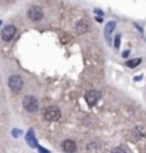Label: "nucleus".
Segmentation results:
<instances>
[{
  "instance_id": "obj_1",
  "label": "nucleus",
  "mask_w": 146,
  "mask_h": 153,
  "mask_svg": "<svg viewBox=\"0 0 146 153\" xmlns=\"http://www.w3.org/2000/svg\"><path fill=\"white\" fill-rule=\"evenodd\" d=\"M44 118L45 120H48V122H55V120H58L61 118V112L57 106H47L43 112Z\"/></svg>"
},
{
  "instance_id": "obj_2",
  "label": "nucleus",
  "mask_w": 146,
  "mask_h": 153,
  "mask_svg": "<svg viewBox=\"0 0 146 153\" xmlns=\"http://www.w3.org/2000/svg\"><path fill=\"white\" fill-rule=\"evenodd\" d=\"M23 106L27 112H36L38 109V101L36 97L33 95H27L26 98L23 99Z\"/></svg>"
},
{
  "instance_id": "obj_3",
  "label": "nucleus",
  "mask_w": 146,
  "mask_h": 153,
  "mask_svg": "<svg viewBox=\"0 0 146 153\" xmlns=\"http://www.w3.org/2000/svg\"><path fill=\"white\" fill-rule=\"evenodd\" d=\"M9 87L13 92H20L23 88V78L19 75H11L9 78Z\"/></svg>"
},
{
  "instance_id": "obj_4",
  "label": "nucleus",
  "mask_w": 146,
  "mask_h": 153,
  "mask_svg": "<svg viewBox=\"0 0 146 153\" xmlns=\"http://www.w3.org/2000/svg\"><path fill=\"white\" fill-rule=\"evenodd\" d=\"M44 16L43 10L40 9V7H37V6H33V7H30L27 10V17L30 19V20H33V22H38V20H41Z\"/></svg>"
},
{
  "instance_id": "obj_5",
  "label": "nucleus",
  "mask_w": 146,
  "mask_h": 153,
  "mask_svg": "<svg viewBox=\"0 0 146 153\" xmlns=\"http://www.w3.org/2000/svg\"><path fill=\"white\" fill-rule=\"evenodd\" d=\"M99 97H101V94L98 92V91H95V89H91V91H88V92L85 94V101H87L88 105L94 106V105L98 102Z\"/></svg>"
},
{
  "instance_id": "obj_6",
  "label": "nucleus",
  "mask_w": 146,
  "mask_h": 153,
  "mask_svg": "<svg viewBox=\"0 0 146 153\" xmlns=\"http://www.w3.org/2000/svg\"><path fill=\"white\" fill-rule=\"evenodd\" d=\"M14 34H16V27L14 26H6L3 30H1V38L4 40V41H10L11 38L14 37Z\"/></svg>"
},
{
  "instance_id": "obj_7",
  "label": "nucleus",
  "mask_w": 146,
  "mask_h": 153,
  "mask_svg": "<svg viewBox=\"0 0 146 153\" xmlns=\"http://www.w3.org/2000/svg\"><path fill=\"white\" fill-rule=\"evenodd\" d=\"M61 149H63V152L64 153H75L77 152V145L74 140H64L63 145H61Z\"/></svg>"
},
{
  "instance_id": "obj_8",
  "label": "nucleus",
  "mask_w": 146,
  "mask_h": 153,
  "mask_svg": "<svg viewBox=\"0 0 146 153\" xmlns=\"http://www.w3.org/2000/svg\"><path fill=\"white\" fill-rule=\"evenodd\" d=\"M89 27H91V23L88 22V20H80V22L77 23V31L78 33H85V31H88L89 30Z\"/></svg>"
},
{
  "instance_id": "obj_9",
  "label": "nucleus",
  "mask_w": 146,
  "mask_h": 153,
  "mask_svg": "<svg viewBox=\"0 0 146 153\" xmlns=\"http://www.w3.org/2000/svg\"><path fill=\"white\" fill-rule=\"evenodd\" d=\"M27 143L31 146V148H36V146H37V142H36V139H34V133H33V131H30L27 133Z\"/></svg>"
},
{
  "instance_id": "obj_10",
  "label": "nucleus",
  "mask_w": 146,
  "mask_h": 153,
  "mask_svg": "<svg viewBox=\"0 0 146 153\" xmlns=\"http://www.w3.org/2000/svg\"><path fill=\"white\" fill-rule=\"evenodd\" d=\"M114 28H115V22H111L108 26H107V28H105V34H107V36L111 34L112 31H114Z\"/></svg>"
},
{
  "instance_id": "obj_11",
  "label": "nucleus",
  "mask_w": 146,
  "mask_h": 153,
  "mask_svg": "<svg viewBox=\"0 0 146 153\" xmlns=\"http://www.w3.org/2000/svg\"><path fill=\"white\" fill-rule=\"evenodd\" d=\"M141 64V58H135V60H129L128 62H126V65L128 67H136Z\"/></svg>"
},
{
  "instance_id": "obj_12",
  "label": "nucleus",
  "mask_w": 146,
  "mask_h": 153,
  "mask_svg": "<svg viewBox=\"0 0 146 153\" xmlns=\"http://www.w3.org/2000/svg\"><path fill=\"white\" fill-rule=\"evenodd\" d=\"M111 153H126V150H125L124 148H121V146H119V148H115Z\"/></svg>"
},
{
  "instance_id": "obj_13",
  "label": "nucleus",
  "mask_w": 146,
  "mask_h": 153,
  "mask_svg": "<svg viewBox=\"0 0 146 153\" xmlns=\"http://www.w3.org/2000/svg\"><path fill=\"white\" fill-rule=\"evenodd\" d=\"M119 43H121V36H116V37H115V47H116V48L119 47Z\"/></svg>"
}]
</instances>
